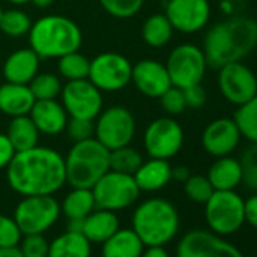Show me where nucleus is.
Masks as SVG:
<instances>
[{
	"label": "nucleus",
	"instance_id": "34",
	"mask_svg": "<svg viewBox=\"0 0 257 257\" xmlns=\"http://www.w3.org/2000/svg\"><path fill=\"white\" fill-rule=\"evenodd\" d=\"M29 88L35 100H53L61 95L62 83L59 76L53 73H38L29 82Z\"/></svg>",
	"mask_w": 257,
	"mask_h": 257
},
{
	"label": "nucleus",
	"instance_id": "43",
	"mask_svg": "<svg viewBox=\"0 0 257 257\" xmlns=\"http://www.w3.org/2000/svg\"><path fill=\"white\" fill-rule=\"evenodd\" d=\"M16 153L17 152L14 150L7 134H0V170H7Z\"/></svg>",
	"mask_w": 257,
	"mask_h": 257
},
{
	"label": "nucleus",
	"instance_id": "31",
	"mask_svg": "<svg viewBox=\"0 0 257 257\" xmlns=\"http://www.w3.org/2000/svg\"><path fill=\"white\" fill-rule=\"evenodd\" d=\"M143 162H144L143 155L137 149L131 147V144L109 152V167H110V170L122 173V174L134 176L137 173V170L141 167Z\"/></svg>",
	"mask_w": 257,
	"mask_h": 257
},
{
	"label": "nucleus",
	"instance_id": "51",
	"mask_svg": "<svg viewBox=\"0 0 257 257\" xmlns=\"http://www.w3.org/2000/svg\"><path fill=\"white\" fill-rule=\"evenodd\" d=\"M161 2H170V0H161Z\"/></svg>",
	"mask_w": 257,
	"mask_h": 257
},
{
	"label": "nucleus",
	"instance_id": "4",
	"mask_svg": "<svg viewBox=\"0 0 257 257\" xmlns=\"http://www.w3.org/2000/svg\"><path fill=\"white\" fill-rule=\"evenodd\" d=\"M179 225V212L165 198L146 200L132 216V228L146 246H164L174 239Z\"/></svg>",
	"mask_w": 257,
	"mask_h": 257
},
{
	"label": "nucleus",
	"instance_id": "46",
	"mask_svg": "<svg viewBox=\"0 0 257 257\" xmlns=\"http://www.w3.org/2000/svg\"><path fill=\"white\" fill-rule=\"evenodd\" d=\"M189 176H191V173H189V168H186V167L173 168V179H176V180H179V182H182V183H183Z\"/></svg>",
	"mask_w": 257,
	"mask_h": 257
},
{
	"label": "nucleus",
	"instance_id": "6",
	"mask_svg": "<svg viewBox=\"0 0 257 257\" xmlns=\"http://www.w3.org/2000/svg\"><path fill=\"white\" fill-rule=\"evenodd\" d=\"M91 191L95 200V209H106L112 212L134 206L141 194L134 176L113 170L103 174Z\"/></svg>",
	"mask_w": 257,
	"mask_h": 257
},
{
	"label": "nucleus",
	"instance_id": "10",
	"mask_svg": "<svg viewBox=\"0 0 257 257\" xmlns=\"http://www.w3.org/2000/svg\"><path fill=\"white\" fill-rule=\"evenodd\" d=\"M61 204L53 195H26L17 204L14 219L23 234L47 231L59 218Z\"/></svg>",
	"mask_w": 257,
	"mask_h": 257
},
{
	"label": "nucleus",
	"instance_id": "37",
	"mask_svg": "<svg viewBox=\"0 0 257 257\" xmlns=\"http://www.w3.org/2000/svg\"><path fill=\"white\" fill-rule=\"evenodd\" d=\"M239 164L242 168V183L257 192V143H251L242 152Z\"/></svg>",
	"mask_w": 257,
	"mask_h": 257
},
{
	"label": "nucleus",
	"instance_id": "13",
	"mask_svg": "<svg viewBox=\"0 0 257 257\" xmlns=\"http://www.w3.org/2000/svg\"><path fill=\"white\" fill-rule=\"evenodd\" d=\"M62 106L70 118L95 119L103 109L101 91L89 80H68L61 91Z\"/></svg>",
	"mask_w": 257,
	"mask_h": 257
},
{
	"label": "nucleus",
	"instance_id": "8",
	"mask_svg": "<svg viewBox=\"0 0 257 257\" xmlns=\"http://www.w3.org/2000/svg\"><path fill=\"white\" fill-rule=\"evenodd\" d=\"M204 215L213 233L219 236L233 234L245 222L243 198L236 191H213L204 203Z\"/></svg>",
	"mask_w": 257,
	"mask_h": 257
},
{
	"label": "nucleus",
	"instance_id": "3",
	"mask_svg": "<svg viewBox=\"0 0 257 257\" xmlns=\"http://www.w3.org/2000/svg\"><path fill=\"white\" fill-rule=\"evenodd\" d=\"M29 47L41 59H59L61 56L77 52L83 35L76 22L64 16H44L32 23L28 34Z\"/></svg>",
	"mask_w": 257,
	"mask_h": 257
},
{
	"label": "nucleus",
	"instance_id": "33",
	"mask_svg": "<svg viewBox=\"0 0 257 257\" xmlns=\"http://www.w3.org/2000/svg\"><path fill=\"white\" fill-rule=\"evenodd\" d=\"M32 23L34 22L25 11L11 8L4 11L2 14V19H0V31L11 38H20L29 34Z\"/></svg>",
	"mask_w": 257,
	"mask_h": 257
},
{
	"label": "nucleus",
	"instance_id": "36",
	"mask_svg": "<svg viewBox=\"0 0 257 257\" xmlns=\"http://www.w3.org/2000/svg\"><path fill=\"white\" fill-rule=\"evenodd\" d=\"M101 8L115 19H132L144 7L146 0H98Z\"/></svg>",
	"mask_w": 257,
	"mask_h": 257
},
{
	"label": "nucleus",
	"instance_id": "45",
	"mask_svg": "<svg viewBox=\"0 0 257 257\" xmlns=\"http://www.w3.org/2000/svg\"><path fill=\"white\" fill-rule=\"evenodd\" d=\"M141 257H170V254L164 246H147V249L144 248Z\"/></svg>",
	"mask_w": 257,
	"mask_h": 257
},
{
	"label": "nucleus",
	"instance_id": "27",
	"mask_svg": "<svg viewBox=\"0 0 257 257\" xmlns=\"http://www.w3.org/2000/svg\"><path fill=\"white\" fill-rule=\"evenodd\" d=\"M40 135V131L29 115L14 116L7 131V137L16 152H25L38 146Z\"/></svg>",
	"mask_w": 257,
	"mask_h": 257
},
{
	"label": "nucleus",
	"instance_id": "32",
	"mask_svg": "<svg viewBox=\"0 0 257 257\" xmlns=\"http://www.w3.org/2000/svg\"><path fill=\"white\" fill-rule=\"evenodd\" d=\"M89 61L79 50L67 53L58 59V73L67 80H80L88 79Z\"/></svg>",
	"mask_w": 257,
	"mask_h": 257
},
{
	"label": "nucleus",
	"instance_id": "35",
	"mask_svg": "<svg viewBox=\"0 0 257 257\" xmlns=\"http://www.w3.org/2000/svg\"><path fill=\"white\" fill-rule=\"evenodd\" d=\"M183 191L186 194V197L197 203V204H204L210 195L213 194V186L212 183L209 182L207 176H200V174H195V176H189L185 182H183Z\"/></svg>",
	"mask_w": 257,
	"mask_h": 257
},
{
	"label": "nucleus",
	"instance_id": "49",
	"mask_svg": "<svg viewBox=\"0 0 257 257\" xmlns=\"http://www.w3.org/2000/svg\"><path fill=\"white\" fill-rule=\"evenodd\" d=\"M7 2L13 5H26V4H31V0H7Z\"/></svg>",
	"mask_w": 257,
	"mask_h": 257
},
{
	"label": "nucleus",
	"instance_id": "7",
	"mask_svg": "<svg viewBox=\"0 0 257 257\" xmlns=\"http://www.w3.org/2000/svg\"><path fill=\"white\" fill-rule=\"evenodd\" d=\"M94 122V138L101 143L109 152L128 146L137 134V121L134 113L121 104L101 109Z\"/></svg>",
	"mask_w": 257,
	"mask_h": 257
},
{
	"label": "nucleus",
	"instance_id": "29",
	"mask_svg": "<svg viewBox=\"0 0 257 257\" xmlns=\"http://www.w3.org/2000/svg\"><path fill=\"white\" fill-rule=\"evenodd\" d=\"M95 209L92 191L88 188H73L64 198L61 210L67 219H83Z\"/></svg>",
	"mask_w": 257,
	"mask_h": 257
},
{
	"label": "nucleus",
	"instance_id": "15",
	"mask_svg": "<svg viewBox=\"0 0 257 257\" xmlns=\"http://www.w3.org/2000/svg\"><path fill=\"white\" fill-rule=\"evenodd\" d=\"M177 257H243V254L213 231L192 230L180 239Z\"/></svg>",
	"mask_w": 257,
	"mask_h": 257
},
{
	"label": "nucleus",
	"instance_id": "42",
	"mask_svg": "<svg viewBox=\"0 0 257 257\" xmlns=\"http://www.w3.org/2000/svg\"><path fill=\"white\" fill-rule=\"evenodd\" d=\"M183 94H185V100H186L188 107H192V109H198V107L204 106L206 98H207L206 91L201 86V83L189 86V88H185Z\"/></svg>",
	"mask_w": 257,
	"mask_h": 257
},
{
	"label": "nucleus",
	"instance_id": "26",
	"mask_svg": "<svg viewBox=\"0 0 257 257\" xmlns=\"http://www.w3.org/2000/svg\"><path fill=\"white\" fill-rule=\"evenodd\" d=\"M49 257H91V242L82 233L67 230L49 243Z\"/></svg>",
	"mask_w": 257,
	"mask_h": 257
},
{
	"label": "nucleus",
	"instance_id": "16",
	"mask_svg": "<svg viewBox=\"0 0 257 257\" xmlns=\"http://www.w3.org/2000/svg\"><path fill=\"white\" fill-rule=\"evenodd\" d=\"M165 16L174 31L195 34L209 23L210 4L209 0H170L165 7Z\"/></svg>",
	"mask_w": 257,
	"mask_h": 257
},
{
	"label": "nucleus",
	"instance_id": "2",
	"mask_svg": "<svg viewBox=\"0 0 257 257\" xmlns=\"http://www.w3.org/2000/svg\"><path fill=\"white\" fill-rule=\"evenodd\" d=\"M257 47V22L236 16L209 28L203 40L207 65L221 68L228 62L242 61Z\"/></svg>",
	"mask_w": 257,
	"mask_h": 257
},
{
	"label": "nucleus",
	"instance_id": "19",
	"mask_svg": "<svg viewBox=\"0 0 257 257\" xmlns=\"http://www.w3.org/2000/svg\"><path fill=\"white\" fill-rule=\"evenodd\" d=\"M29 116L35 122L40 134L56 137L62 134L68 122V113L64 109L62 103L56 98L53 100H35Z\"/></svg>",
	"mask_w": 257,
	"mask_h": 257
},
{
	"label": "nucleus",
	"instance_id": "30",
	"mask_svg": "<svg viewBox=\"0 0 257 257\" xmlns=\"http://www.w3.org/2000/svg\"><path fill=\"white\" fill-rule=\"evenodd\" d=\"M233 119L242 138L249 143H257V94L246 103L237 106Z\"/></svg>",
	"mask_w": 257,
	"mask_h": 257
},
{
	"label": "nucleus",
	"instance_id": "52",
	"mask_svg": "<svg viewBox=\"0 0 257 257\" xmlns=\"http://www.w3.org/2000/svg\"><path fill=\"white\" fill-rule=\"evenodd\" d=\"M255 22H257V20H255Z\"/></svg>",
	"mask_w": 257,
	"mask_h": 257
},
{
	"label": "nucleus",
	"instance_id": "38",
	"mask_svg": "<svg viewBox=\"0 0 257 257\" xmlns=\"http://www.w3.org/2000/svg\"><path fill=\"white\" fill-rule=\"evenodd\" d=\"M19 245L23 257H49V240L43 233L23 234Z\"/></svg>",
	"mask_w": 257,
	"mask_h": 257
},
{
	"label": "nucleus",
	"instance_id": "22",
	"mask_svg": "<svg viewBox=\"0 0 257 257\" xmlns=\"http://www.w3.org/2000/svg\"><path fill=\"white\" fill-rule=\"evenodd\" d=\"M134 179L140 191L156 192L173 180V167L165 159L150 158L141 164V167L134 174Z\"/></svg>",
	"mask_w": 257,
	"mask_h": 257
},
{
	"label": "nucleus",
	"instance_id": "44",
	"mask_svg": "<svg viewBox=\"0 0 257 257\" xmlns=\"http://www.w3.org/2000/svg\"><path fill=\"white\" fill-rule=\"evenodd\" d=\"M243 216L245 222L257 228V192L243 200Z\"/></svg>",
	"mask_w": 257,
	"mask_h": 257
},
{
	"label": "nucleus",
	"instance_id": "18",
	"mask_svg": "<svg viewBox=\"0 0 257 257\" xmlns=\"http://www.w3.org/2000/svg\"><path fill=\"white\" fill-rule=\"evenodd\" d=\"M137 89L150 98H159L171 85L165 64L156 59H141L132 67V80Z\"/></svg>",
	"mask_w": 257,
	"mask_h": 257
},
{
	"label": "nucleus",
	"instance_id": "50",
	"mask_svg": "<svg viewBox=\"0 0 257 257\" xmlns=\"http://www.w3.org/2000/svg\"><path fill=\"white\" fill-rule=\"evenodd\" d=\"M2 14H4V8H2V5H0V19H2Z\"/></svg>",
	"mask_w": 257,
	"mask_h": 257
},
{
	"label": "nucleus",
	"instance_id": "11",
	"mask_svg": "<svg viewBox=\"0 0 257 257\" xmlns=\"http://www.w3.org/2000/svg\"><path fill=\"white\" fill-rule=\"evenodd\" d=\"M132 62L116 52H103L89 61L88 79L103 92L124 89L132 80Z\"/></svg>",
	"mask_w": 257,
	"mask_h": 257
},
{
	"label": "nucleus",
	"instance_id": "24",
	"mask_svg": "<svg viewBox=\"0 0 257 257\" xmlns=\"http://www.w3.org/2000/svg\"><path fill=\"white\" fill-rule=\"evenodd\" d=\"M101 245V257H141L146 248L134 228H118Z\"/></svg>",
	"mask_w": 257,
	"mask_h": 257
},
{
	"label": "nucleus",
	"instance_id": "12",
	"mask_svg": "<svg viewBox=\"0 0 257 257\" xmlns=\"http://www.w3.org/2000/svg\"><path fill=\"white\" fill-rule=\"evenodd\" d=\"M143 143L150 158L170 161L183 147V127L170 115L156 118L147 125Z\"/></svg>",
	"mask_w": 257,
	"mask_h": 257
},
{
	"label": "nucleus",
	"instance_id": "39",
	"mask_svg": "<svg viewBox=\"0 0 257 257\" xmlns=\"http://www.w3.org/2000/svg\"><path fill=\"white\" fill-rule=\"evenodd\" d=\"M161 106L165 110L167 115L170 116H176L185 112V109L188 107L186 100H185V94L183 89L177 88V86H170L161 97H159Z\"/></svg>",
	"mask_w": 257,
	"mask_h": 257
},
{
	"label": "nucleus",
	"instance_id": "40",
	"mask_svg": "<svg viewBox=\"0 0 257 257\" xmlns=\"http://www.w3.org/2000/svg\"><path fill=\"white\" fill-rule=\"evenodd\" d=\"M65 132L73 143H80L94 138L95 134V122L94 119L83 118H68Z\"/></svg>",
	"mask_w": 257,
	"mask_h": 257
},
{
	"label": "nucleus",
	"instance_id": "9",
	"mask_svg": "<svg viewBox=\"0 0 257 257\" xmlns=\"http://www.w3.org/2000/svg\"><path fill=\"white\" fill-rule=\"evenodd\" d=\"M165 67L168 70L171 85L185 89L201 83L209 65L201 47L185 43L171 50Z\"/></svg>",
	"mask_w": 257,
	"mask_h": 257
},
{
	"label": "nucleus",
	"instance_id": "1",
	"mask_svg": "<svg viewBox=\"0 0 257 257\" xmlns=\"http://www.w3.org/2000/svg\"><path fill=\"white\" fill-rule=\"evenodd\" d=\"M7 180L10 188L23 197L53 195L67 183L64 156L41 146L17 152L7 167Z\"/></svg>",
	"mask_w": 257,
	"mask_h": 257
},
{
	"label": "nucleus",
	"instance_id": "28",
	"mask_svg": "<svg viewBox=\"0 0 257 257\" xmlns=\"http://www.w3.org/2000/svg\"><path fill=\"white\" fill-rule=\"evenodd\" d=\"M173 34L174 29L165 14H153L147 17L141 28L143 41L153 49L165 47L171 41Z\"/></svg>",
	"mask_w": 257,
	"mask_h": 257
},
{
	"label": "nucleus",
	"instance_id": "25",
	"mask_svg": "<svg viewBox=\"0 0 257 257\" xmlns=\"http://www.w3.org/2000/svg\"><path fill=\"white\" fill-rule=\"evenodd\" d=\"M119 228V221L115 212L106 209H94L83 219V236L91 243H103Z\"/></svg>",
	"mask_w": 257,
	"mask_h": 257
},
{
	"label": "nucleus",
	"instance_id": "14",
	"mask_svg": "<svg viewBox=\"0 0 257 257\" xmlns=\"http://www.w3.org/2000/svg\"><path fill=\"white\" fill-rule=\"evenodd\" d=\"M218 88L221 95L237 107L257 94V76L240 61L228 62L218 68Z\"/></svg>",
	"mask_w": 257,
	"mask_h": 257
},
{
	"label": "nucleus",
	"instance_id": "5",
	"mask_svg": "<svg viewBox=\"0 0 257 257\" xmlns=\"http://www.w3.org/2000/svg\"><path fill=\"white\" fill-rule=\"evenodd\" d=\"M67 183L73 188L91 189L109 167V150L95 138L74 143L64 158Z\"/></svg>",
	"mask_w": 257,
	"mask_h": 257
},
{
	"label": "nucleus",
	"instance_id": "23",
	"mask_svg": "<svg viewBox=\"0 0 257 257\" xmlns=\"http://www.w3.org/2000/svg\"><path fill=\"white\" fill-rule=\"evenodd\" d=\"M207 179L215 191H234L242 183L239 159L228 156L216 158L207 171Z\"/></svg>",
	"mask_w": 257,
	"mask_h": 257
},
{
	"label": "nucleus",
	"instance_id": "21",
	"mask_svg": "<svg viewBox=\"0 0 257 257\" xmlns=\"http://www.w3.org/2000/svg\"><path fill=\"white\" fill-rule=\"evenodd\" d=\"M35 97L29 85L5 82L0 85V112L14 118L22 115H29Z\"/></svg>",
	"mask_w": 257,
	"mask_h": 257
},
{
	"label": "nucleus",
	"instance_id": "20",
	"mask_svg": "<svg viewBox=\"0 0 257 257\" xmlns=\"http://www.w3.org/2000/svg\"><path fill=\"white\" fill-rule=\"evenodd\" d=\"M41 58L31 49H19L13 52L4 64V77L11 83L29 85L38 74Z\"/></svg>",
	"mask_w": 257,
	"mask_h": 257
},
{
	"label": "nucleus",
	"instance_id": "41",
	"mask_svg": "<svg viewBox=\"0 0 257 257\" xmlns=\"http://www.w3.org/2000/svg\"><path fill=\"white\" fill-rule=\"evenodd\" d=\"M23 233L16 219L7 215H0V248L19 246Z\"/></svg>",
	"mask_w": 257,
	"mask_h": 257
},
{
	"label": "nucleus",
	"instance_id": "48",
	"mask_svg": "<svg viewBox=\"0 0 257 257\" xmlns=\"http://www.w3.org/2000/svg\"><path fill=\"white\" fill-rule=\"evenodd\" d=\"M53 2H55V0H31V4H32L34 7L40 8V10H46V8H49Z\"/></svg>",
	"mask_w": 257,
	"mask_h": 257
},
{
	"label": "nucleus",
	"instance_id": "47",
	"mask_svg": "<svg viewBox=\"0 0 257 257\" xmlns=\"http://www.w3.org/2000/svg\"><path fill=\"white\" fill-rule=\"evenodd\" d=\"M0 257H23L19 246L13 248H0Z\"/></svg>",
	"mask_w": 257,
	"mask_h": 257
},
{
	"label": "nucleus",
	"instance_id": "17",
	"mask_svg": "<svg viewBox=\"0 0 257 257\" xmlns=\"http://www.w3.org/2000/svg\"><path fill=\"white\" fill-rule=\"evenodd\" d=\"M242 135L233 118H216L210 121L201 134V146L213 158L231 155L240 144Z\"/></svg>",
	"mask_w": 257,
	"mask_h": 257
}]
</instances>
